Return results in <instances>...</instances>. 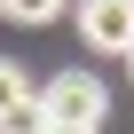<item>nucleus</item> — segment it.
<instances>
[{
  "mask_svg": "<svg viewBox=\"0 0 134 134\" xmlns=\"http://www.w3.org/2000/svg\"><path fill=\"white\" fill-rule=\"evenodd\" d=\"M40 110H47V126H103L110 87H103L95 71H79V63H63V71L40 87Z\"/></svg>",
  "mask_w": 134,
  "mask_h": 134,
  "instance_id": "1",
  "label": "nucleus"
},
{
  "mask_svg": "<svg viewBox=\"0 0 134 134\" xmlns=\"http://www.w3.org/2000/svg\"><path fill=\"white\" fill-rule=\"evenodd\" d=\"M79 8V40L95 55H126L134 63V0H71Z\"/></svg>",
  "mask_w": 134,
  "mask_h": 134,
  "instance_id": "2",
  "label": "nucleus"
},
{
  "mask_svg": "<svg viewBox=\"0 0 134 134\" xmlns=\"http://www.w3.org/2000/svg\"><path fill=\"white\" fill-rule=\"evenodd\" d=\"M32 95H40V87L24 79V63H8V55H0V118H8L16 103H32Z\"/></svg>",
  "mask_w": 134,
  "mask_h": 134,
  "instance_id": "3",
  "label": "nucleus"
},
{
  "mask_svg": "<svg viewBox=\"0 0 134 134\" xmlns=\"http://www.w3.org/2000/svg\"><path fill=\"white\" fill-rule=\"evenodd\" d=\"M0 134H55V126H47V110H40V95H32V103H16L8 118H0Z\"/></svg>",
  "mask_w": 134,
  "mask_h": 134,
  "instance_id": "4",
  "label": "nucleus"
},
{
  "mask_svg": "<svg viewBox=\"0 0 134 134\" xmlns=\"http://www.w3.org/2000/svg\"><path fill=\"white\" fill-rule=\"evenodd\" d=\"M0 16H16V24H55L63 0H0Z\"/></svg>",
  "mask_w": 134,
  "mask_h": 134,
  "instance_id": "5",
  "label": "nucleus"
},
{
  "mask_svg": "<svg viewBox=\"0 0 134 134\" xmlns=\"http://www.w3.org/2000/svg\"><path fill=\"white\" fill-rule=\"evenodd\" d=\"M55 134H103V126H55Z\"/></svg>",
  "mask_w": 134,
  "mask_h": 134,
  "instance_id": "6",
  "label": "nucleus"
}]
</instances>
